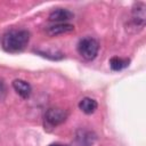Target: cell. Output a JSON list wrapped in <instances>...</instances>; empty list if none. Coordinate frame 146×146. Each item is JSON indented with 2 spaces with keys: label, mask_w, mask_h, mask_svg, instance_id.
<instances>
[{
  "label": "cell",
  "mask_w": 146,
  "mask_h": 146,
  "mask_svg": "<svg viewBox=\"0 0 146 146\" xmlns=\"http://www.w3.org/2000/svg\"><path fill=\"white\" fill-rule=\"evenodd\" d=\"M7 95V88H6V84L3 83L2 80H0V100L3 99Z\"/></svg>",
  "instance_id": "8fae6325"
},
{
  "label": "cell",
  "mask_w": 146,
  "mask_h": 146,
  "mask_svg": "<svg viewBox=\"0 0 146 146\" xmlns=\"http://www.w3.org/2000/svg\"><path fill=\"white\" fill-rule=\"evenodd\" d=\"M72 31H74V26L68 23H56L54 25L48 26L46 30V32L49 36H57L60 34L70 33Z\"/></svg>",
  "instance_id": "52a82bcc"
},
{
  "label": "cell",
  "mask_w": 146,
  "mask_h": 146,
  "mask_svg": "<svg viewBox=\"0 0 146 146\" xmlns=\"http://www.w3.org/2000/svg\"><path fill=\"white\" fill-rule=\"evenodd\" d=\"M99 50V43L96 39L91 36L82 38L78 43V51L82 58L86 60H92L96 58Z\"/></svg>",
  "instance_id": "7a4b0ae2"
},
{
  "label": "cell",
  "mask_w": 146,
  "mask_h": 146,
  "mask_svg": "<svg viewBox=\"0 0 146 146\" xmlns=\"http://www.w3.org/2000/svg\"><path fill=\"white\" fill-rule=\"evenodd\" d=\"M74 17L73 13L70 11L68 9L65 8H57L54 9L50 14H49V21L50 22H56V23H66L67 21L72 19Z\"/></svg>",
  "instance_id": "8992f818"
},
{
  "label": "cell",
  "mask_w": 146,
  "mask_h": 146,
  "mask_svg": "<svg viewBox=\"0 0 146 146\" xmlns=\"http://www.w3.org/2000/svg\"><path fill=\"white\" fill-rule=\"evenodd\" d=\"M96 139L97 136L94 131L81 128L75 131L74 138L72 140V146H92Z\"/></svg>",
  "instance_id": "277c9868"
},
{
  "label": "cell",
  "mask_w": 146,
  "mask_h": 146,
  "mask_svg": "<svg viewBox=\"0 0 146 146\" xmlns=\"http://www.w3.org/2000/svg\"><path fill=\"white\" fill-rule=\"evenodd\" d=\"M30 42V32L26 30H11L2 36V48L7 52H19Z\"/></svg>",
  "instance_id": "6da1fadb"
},
{
  "label": "cell",
  "mask_w": 146,
  "mask_h": 146,
  "mask_svg": "<svg viewBox=\"0 0 146 146\" xmlns=\"http://www.w3.org/2000/svg\"><path fill=\"white\" fill-rule=\"evenodd\" d=\"M131 14H132V24L141 30L144 27V25H145V19H146L145 3L144 2L135 3Z\"/></svg>",
  "instance_id": "5b68a950"
},
{
  "label": "cell",
  "mask_w": 146,
  "mask_h": 146,
  "mask_svg": "<svg viewBox=\"0 0 146 146\" xmlns=\"http://www.w3.org/2000/svg\"><path fill=\"white\" fill-rule=\"evenodd\" d=\"M67 116H68V112L66 110L59 108V107H51L46 111L44 121L50 127H56V125L64 123L66 121Z\"/></svg>",
  "instance_id": "3957f363"
},
{
  "label": "cell",
  "mask_w": 146,
  "mask_h": 146,
  "mask_svg": "<svg viewBox=\"0 0 146 146\" xmlns=\"http://www.w3.org/2000/svg\"><path fill=\"white\" fill-rule=\"evenodd\" d=\"M130 60L128 58H122V57H117L114 56L110 59V66L113 71H121L125 67H128Z\"/></svg>",
  "instance_id": "30bf717a"
},
{
  "label": "cell",
  "mask_w": 146,
  "mask_h": 146,
  "mask_svg": "<svg viewBox=\"0 0 146 146\" xmlns=\"http://www.w3.org/2000/svg\"><path fill=\"white\" fill-rule=\"evenodd\" d=\"M98 107V104L95 99L90 97H84L79 102V108L84 113V114H92Z\"/></svg>",
  "instance_id": "9c48e42d"
},
{
  "label": "cell",
  "mask_w": 146,
  "mask_h": 146,
  "mask_svg": "<svg viewBox=\"0 0 146 146\" xmlns=\"http://www.w3.org/2000/svg\"><path fill=\"white\" fill-rule=\"evenodd\" d=\"M13 88L14 90L24 99H27L30 96H31V92H32V88H31V84L22 79H16L13 81Z\"/></svg>",
  "instance_id": "ba28073f"
},
{
  "label": "cell",
  "mask_w": 146,
  "mask_h": 146,
  "mask_svg": "<svg viewBox=\"0 0 146 146\" xmlns=\"http://www.w3.org/2000/svg\"><path fill=\"white\" fill-rule=\"evenodd\" d=\"M49 146H66V145H63V144H59V143H52Z\"/></svg>",
  "instance_id": "7c38bea8"
}]
</instances>
